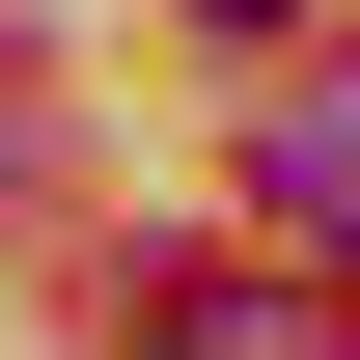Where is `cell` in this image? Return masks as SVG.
Segmentation results:
<instances>
[{
    "mask_svg": "<svg viewBox=\"0 0 360 360\" xmlns=\"http://www.w3.org/2000/svg\"><path fill=\"white\" fill-rule=\"evenodd\" d=\"M250 194H277L305 250H360V84H277V111H250Z\"/></svg>",
    "mask_w": 360,
    "mask_h": 360,
    "instance_id": "obj_1",
    "label": "cell"
},
{
    "mask_svg": "<svg viewBox=\"0 0 360 360\" xmlns=\"http://www.w3.org/2000/svg\"><path fill=\"white\" fill-rule=\"evenodd\" d=\"M111 305H139V360H305V305H250V277H194V250H139Z\"/></svg>",
    "mask_w": 360,
    "mask_h": 360,
    "instance_id": "obj_2",
    "label": "cell"
},
{
    "mask_svg": "<svg viewBox=\"0 0 360 360\" xmlns=\"http://www.w3.org/2000/svg\"><path fill=\"white\" fill-rule=\"evenodd\" d=\"M194 28H305V0H194Z\"/></svg>",
    "mask_w": 360,
    "mask_h": 360,
    "instance_id": "obj_3",
    "label": "cell"
}]
</instances>
